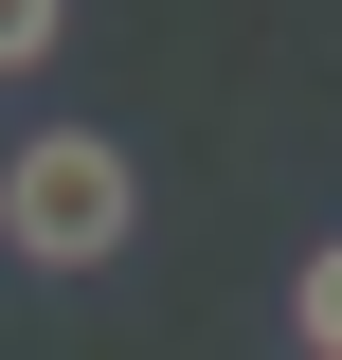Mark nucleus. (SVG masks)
<instances>
[{"label":"nucleus","instance_id":"1","mask_svg":"<svg viewBox=\"0 0 342 360\" xmlns=\"http://www.w3.org/2000/svg\"><path fill=\"white\" fill-rule=\"evenodd\" d=\"M144 234V162L108 127H18V162H0V252L18 270H108Z\"/></svg>","mask_w":342,"mask_h":360},{"label":"nucleus","instance_id":"3","mask_svg":"<svg viewBox=\"0 0 342 360\" xmlns=\"http://www.w3.org/2000/svg\"><path fill=\"white\" fill-rule=\"evenodd\" d=\"M54 37H72L54 0H0V72H54Z\"/></svg>","mask_w":342,"mask_h":360},{"label":"nucleus","instance_id":"2","mask_svg":"<svg viewBox=\"0 0 342 360\" xmlns=\"http://www.w3.org/2000/svg\"><path fill=\"white\" fill-rule=\"evenodd\" d=\"M289 342H306V360H342V234L289 270Z\"/></svg>","mask_w":342,"mask_h":360}]
</instances>
